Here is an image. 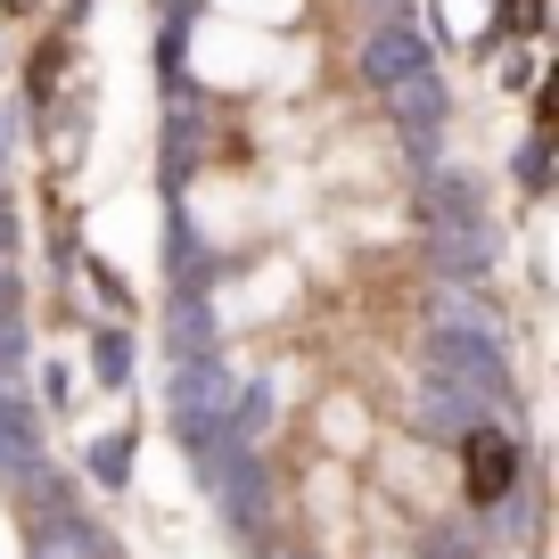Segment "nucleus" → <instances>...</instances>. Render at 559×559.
<instances>
[{
  "instance_id": "f257e3e1",
  "label": "nucleus",
  "mask_w": 559,
  "mask_h": 559,
  "mask_svg": "<svg viewBox=\"0 0 559 559\" xmlns=\"http://www.w3.org/2000/svg\"><path fill=\"white\" fill-rule=\"evenodd\" d=\"M461 469H469V502L477 510L510 502V486H519V437L493 428V419H469V428H461Z\"/></svg>"
},
{
  "instance_id": "f03ea898",
  "label": "nucleus",
  "mask_w": 559,
  "mask_h": 559,
  "mask_svg": "<svg viewBox=\"0 0 559 559\" xmlns=\"http://www.w3.org/2000/svg\"><path fill=\"white\" fill-rule=\"evenodd\" d=\"M214 477H223V519L239 526V535H255L263 526V469H255V453H247V437H230V461H206Z\"/></svg>"
},
{
  "instance_id": "7ed1b4c3",
  "label": "nucleus",
  "mask_w": 559,
  "mask_h": 559,
  "mask_svg": "<svg viewBox=\"0 0 559 559\" xmlns=\"http://www.w3.org/2000/svg\"><path fill=\"white\" fill-rule=\"evenodd\" d=\"M34 559H107V535L74 502H58V510L34 519Z\"/></svg>"
},
{
  "instance_id": "20e7f679",
  "label": "nucleus",
  "mask_w": 559,
  "mask_h": 559,
  "mask_svg": "<svg viewBox=\"0 0 559 559\" xmlns=\"http://www.w3.org/2000/svg\"><path fill=\"white\" fill-rule=\"evenodd\" d=\"M41 469V419L17 386H0V477H34Z\"/></svg>"
},
{
  "instance_id": "39448f33",
  "label": "nucleus",
  "mask_w": 559,
  "mask_h": 559,
  "mask_svg": "<svg viewBox=\"0 0 559 559\" xmlns=\"http://www.w3.org/2000/svg\"><path fill=\"white\" fill-rule=\"evenodd\" d=\"M370 74H379V83H403V74H419V41H412V25H386V34L370 41Z\"/></svg>"
},
{
  "instance_id": "423d86ee",
  "label": "nucleus",
  "mask_w": 559,
  "mask_h": 559,
  "mask_svg": "<svg viewBox=\"0 0 559 559\" xmlns=\"http://www.w3.org/2000/svg\"><path fill=\"white\" fill-rule=\"evenodd\" d=\"M91 469H99L107 486H123V477H132V437H107V444H91Z\"/></svg>"
},
{
  "instance_id": "0eeeda50",
  "label": "nucleus",
  "mask_w": 559,
  "mask_h": 559,
  "mask_svg": "<svg viewBox=\"0 0 559 559\" xmlns=\"http://www.w3.org/2000/svg\"><path fill=\"white\" fill-rule=\"evenodd\" d=\"M91 362H99V386H123V379H132V370H123V362H132V346H123V330H107Z\"/></svg>"
}]
</instances>
